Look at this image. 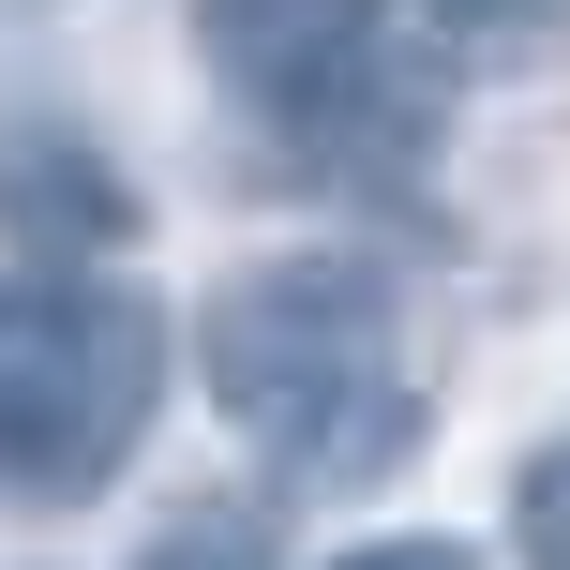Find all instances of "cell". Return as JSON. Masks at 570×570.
<instances>
[{"label": "cell", "mask_w": 570, "mask_h": 570, "mask_svg": "<svg viewBox=\"0 0 570 570\" xmlns=\"http://www.w3.org/2000/svg\"><path fill=\"white\" fill-rule=\"evenodd\" d=\"M196 375L271 465L301 481H375L421 451V391H405V285L375 256H256L210 285Z\"/></svg>", "instance_id": "cell-1"}, {"label": "cell", "mask_w": 570, "mask_h": 570, "mask_svg": "<svg viewBox=\"0 0 570 570\" xmlns=\"http://www.w3.org/2000/svg\"><path fill=\"white\" fill-rule=\"evenodd\" d=\"M166 301L120 271H0V511H90L166 421Z\"/></svg>", "instance_id": "cell-2"}, {"label": "cell", "mask_w": 570, "mask_h": 570, "mask_svg": "<svg viewBox=\"0 0 570 570\" xmlns=\"http://www.w3.org/2000/svg\"><path fill=\"white\" fill-rule=\"evenodd\" d=\"M375 16L391 0H196V46L226 90H256V106H331L345 76H361Z\"/></svg>", "instance_id": "cell-3"}, {"label": "cell", "mask_w": 570, "mask_h": 570, "mask_svg": "<svg viewBox=\"0 0 570 570\" xmlns=\"http://www.w3.org/2000/svg\"><path fill=\"white\" fill-rule=\"evenodd\" d=\"M435 16L481 60H570V0H435Z\"/></svg>", "instance_id": "cell-4"}, {"label": "cell", "mask_w": 570, "mask_h": 570, "mask_svg": "<svg viewBox=\"0 0 570 570\" xmlns=\"http://www.w3.org/2000/svg\"><path fill=\"white\" fill-rule=\"evenodd\" d=\"M136 570H271V541H256V511H180L136 541Z\"/></svg>", "instance_id": "cell-5"}, {"label": "cell", "mask_w": 570, "mask_h": 570, "mask_svg": "<svg viewBox=\"0 0 570 570\" xmlns=\"http://www.w3.org/2000/svg\"><path fill=\"white\" fill-rule=\"evenodd\" d=\"M511 556H525V570H570V435L525 451V481H511Z\"/></svg>", "instance_id": "cell-6"}, {"label": "cell", "mask_w": 570, "mask_h": 570, "mask_svg": "<svg viewBox=\"0 0 570 570\" xmlns=\"http://www.w3.org/2000/svg\"><path fill=\"white\" fill-rule=\"evenodd\" d=\"M331 570H481L465 541H361V556H331Z\"/></svg>", "instance_id": "cell-7"}]
</instances>
